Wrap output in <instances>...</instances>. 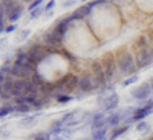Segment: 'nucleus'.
<instances>
[{
	"label": "nucleus",
	"mask_w": 153,
	"mask_h": 140,
	"mask_svg": "<svg viewBox=\"0 0 153 140\" xmlns=\"http://www.w3.org/2000/svg\"><path fill=\"white\" fill-rule=\"evenodd\" d=\"M117 65L120 68V71L124 75H129V74H135V71L138 69L136 66V60L130 53H123L117 57Z\"/></svg>",
	"instance_id": "obj_1"
},
{
	"label": "nucleus",
	"mask_w": 153,
	"mask_h": 140,
	"mask_svg": "<svg viewBox=\"0 0 153 140\" xmlns=\"http://www.w3.org/2000/svg\"><path fill=\"white\" fill-rule=\"evenodd\" d=\"M78 83H80V77H76L74 74H66L65 77L55 85V96L60 94V91H65V94L72 93L74 90L78 88Z\"/></svg>",
	"instance_id": "obj_2"
},
{
	"label": "nucleus",
	"mask_w": 153,
	"mask_h": 140,
	"mask_svg": "<svg viewBox=\"0 0 153 140\" xmlns=\"http://www.w3.org/2000/svg\"><path fill=\"white\" fill-rule=\"evenodd\" d=\"M135 60H136V66L138 68L149 66L150 63L153 62V49H152V46H147L144 49H138Z\"/></svg>",
	"instance_id": "obj_3"
},
{
	"label": "nucleus",
	"mask_w": 153,
	"mask_h": 140,
	"mask_svg": "<svg viewBox=\"0 0 153 140\" xmlns=\"http://www.w3.org/2000/svg\"><path fill=\"white\" fill-rule=\"evenodd\" d=\"M26 56H28V62L37 66L38 63L43 62V59L48 56V49L43 48V46H40V45H35V46H32V48L28 51Z\"/></svg>",
	"instance_id": "obj_4"
},
{
	"label": "nucleus",
	"mask_w": 153,
	"mask_h": 140,
	"mask_svg": "<svg viewBox=\"0 0 153 140\" xmlns=\"http://www.w3.org/2000/svg\"><path fill=\"white\" fill-rule=\"evenodd\" d=\"M78 88H80V91L84 93V94L95 91V90H97V85H95V77H94V74H91V72L83 74L81 77H80Z\"/></svg>",
	"instance_id": "obj_5"
},
{
	"label": "nucleus",
	"mask_w": 153,
	"mask_h": 140,
	"mask_svg": "<svg viewBox=\"0 0 153 140\" xmlns=\"http://www.w3.org/2000/svg\"><path fill=\"white\" fill-rule=\"evenodd\" d=\"M103 65H104V75H106L107 82H110L115 75V71H117V60L113 59L112 54H107L104 62H103Z\"/></svg>",
	"instance_id": "obj_6"
},
{
	"label": "nucleus",
	"mask_w": 153,
	"mask_h": 140,
	"mask_svg": "<svg viewBox=\"0 0 153 140\" xmlns=\"http://www.w3.org/2000/svg\"><path fill=\"white\" fill-rule=\"evenodd\" d=\"M150 93H152V85L150 83H143L141 86H138L136 90L132 91V96H133V99H136L139 102H146L149 99Z\"/></svg>",
	"instance_id": "obj_7"
},
{
	"label": "nucleus",
	"mask_w": 153,
	"mask_h": 140,
	"mask_svg": "<svg viewBox=\"0 0 153 140\" xmlns=\"http://www.w3.org/2000/svg\"><path fill=\"white\" fill-rule=\"evenodd\" d=\"M152 109H153V100H149L144 106H141L139 109L135 111L132 120H133V122H141V120H144V119L149 116V114L152 112Z\"/></svg>",
	"instance_id": "obj_8"
},
{
	"label": "nucleus",
	"mask_w": 153,
	"mask_h": 140,
	"mask_svg": "<svg viewBox=\"0 0 153 140\" xmlns=\"http://www.w3.org/2000/svg\"><path fill=\"white\" fill-rule=\"evenodd\" d=\"M104 125H107V117H106V112H104V111L95 112L94 116H92V122H91L92 129H94V131H97V129H101V128H106Z\"/></svg>",
	"instance_id": "obj_9"
},
{
	"label": "nucleus",
	"mask_w": 153,
	"mask_h": 140,
	"mask_svg": "<svg viewBox=\"0 0 153 140\" xmlns=\"http://www.w3.org/2000/svg\"><path fill=\"white\" fill-rule=\"evenodd\" d=\"M94 6H95V3H94V2H92V3H86V5H83L81 8L76 9L71 17H72L74 20H78V19H83V17H86V16H91V14H92Z\"/></svg>",
	"instance_id": "obj_10"
},
{
	"label": "nucleus",
	"mask_w": 153,
	"mask_h": 140,
	"mask_svg": "<svg viewBox=\"0 0 153 140\" xmlns=\"http://www.w3.org/2000/svg\"><path fill=\"white\" fill-rule=\"evenodd\" d=\"M61 42H63V37H61L58 32H55L54 29L51 31V32H48V34H45V43H46L48 46H51V48L58 46Z\"/></svg>",
	"instance_id": "obj_11"
},
{
	"label": "nucleus",
	"mask_w": 153,
	"mask_h": 140,
	"mask_svg": "<svg viewBox=\"0 0 153 140\" xmlns=\"http://www.w3.org/2000/svg\"><path fill=\"white\" fill-rule=\"evenodd\" d=\"M118 102H120V96L117 93H112L109 97H106V103L103 106V111L104 112H110L112 109H117Z\"/></svg>",
	"instance_id": "obj_12"
},
{
	"label": "nucleus",
	"mask_w": 153,
	"mask_h": 140,
	"mask_svg": "<svg viewBox=\"0 0 153 140\" xmlns=\"http://www.w3.org/2000/svg\"><path fill=\"white\" fill-rule=\"evenodd\" d=\"M25 90H26V79H17L14 82V88H12V97H23Z\"/></svg>",
	"instance_id": "obj_13"
},
{
	"label": "nucleus",
	"mask_w": 153,
	"mask_h": 140,
	"mask_svg": "<svg viewBox=\"0 0 153 140\" xmlns=\"http://www.w3.org/2000/svg\"><path fill=\"white\" fill-rule=\"evenodd\" d=\"M72 22H74V19H72V17H69V19H65V20H60V22L55 25L54 31H55V32H58L61 37H65V34L68 32V29L72 26Z\"/></svg>",
	"instance_id": "obj_14"
},
{
	"label": "nucleus",
	"mask_w": 153,
	"mask_h": 140,
	"mask_svg": "<svg viewBox=\"0 0 153 140\" xmlns=\"http://www.w3.org/2000/svg\"><path fill=\"white\" fill-rule=\"evenodd\" d=\"M123 111H118V112H112L110 116L107 117V126H112V128H115V126H120L121 120H123Z\"/></svg>",
	"instance_id": "obj_15"
},
{
	"label": "nucleus",
	"mask_w": 153,
	"mask_h": 140,
	"mask_svg": "<svg viewBox=\"0 0 153 140\" xmlns=\"http://www.w3.org/2000/svg\"><path fill=\"white\" fill-rule=\"evenodd\" d=\"M40 91V86L35 85L31 79H26V90H25V96H37Z\"/></svg>",
	"instance_id": "obj_16"
},
{
	"label": "nucleus",
	"mask_w": 153,
	"mask_h": 140,
	"mask_svg": "<svg viewBox=\"0 0 153 140\" xmlns=\"http://www.w3.org/2000/svg\"><path fill=\"white\" fill-rule=\"evenodd\" d=\"M22 14H23V5H17V6L14 8V11H12L11 14L8 16V20L14 23V22H17V20L22 17Z\"/></svg>",
	"instance_id": "obj_17"
},
{
	"label": "nucleus",
	"mask_w": 153,
	"mask_h": 140,
	"mask_svg": "<svg viewBox=\"0 0 153 140\" xmlns=\"http://www.w3.org/2000/svg\"><path fill=\"white\" fill-rule=\"evenodd\" d=\"M63 125H65V123H63L61 120L54 122L52 125H51V129H49V132L52 134V135H58V134H60L63 129H65V128H63Z\"/></svg>",
	"instance_id": "obj_18"
},
{
	"label": "nucleus",
	"mask_w": 153,
	"mask_h": 140,
	"mask_svg": "<svg viewBox=\"0 0 153 140\" xmlns=\"http://www.w3.org/2000/svg\"><path fill=\"white\" fill-rule=\"evenodd\" d=\"M92 140H106L107 138V128H101L92 132Z\"/></svg>",
	"instance_id": "obj_19"
},
{
	"label": "nucleus",
	"mask_w": 153,
	"mask_h": 140,
	"mask_svg": "<svg viewBox=\"0 0 153 140\" xmlns=\"http://www.w3.org/2000/svg\"><path fill=\"white\" fill-rule=\"evenodd\" d=\"M129 128H130V125H124V126H120V128H115L109 140H115V138H118L121 134H124L126 131H129Z\"/></svg>",
	"instance_id": "obj_20"
},
{
	"label": "nucleus",
	"mask_w": 153,
	"mask_h": 140,
	"mask_svg": "<svg viewBox=\"0 0 153 140\" xmlns=\"http://www.w3.org/2000/svg\"><path fill=\"white\" fill-rule=\"evenodd\" d=\"M31 80L35 83V85H38V86H43L45 83H46V80H45V77H43V75L40 74V72H38V71H35L34 72V75H32V77H31Z\"/></svg>",
	"instance_id": "obj_21"
},
{
	"label": "nucleus",
	"mask_w": 153,
	"mask_h": 140,
	"mask_svg": "<svg viewBox=\"0 0 153 140\" xmlns=\"http://www.w3.org/2000/svg\"><path fill=\"white\" fill-rule=\"evenodd\" d=\"M55 100L58 102V103L65 105V103H69V102H72L74 99H72L69 94H57V96H55Z\"/></svg>",
	"instance_id": "obj_22"
},
{
	"label": "nucleus",
	"mask_w": 153,
	"mask_h": 140,
	"mask_svg": "<svg viewBox=\"0 0 153 140\" xmlns=\"http://www.w3.org/2000/svg\"><path fill=\"white\" fill-rule=\"evenodd\" d=\"M17 106V116L19 114H28V112H31L34 108L31 106V105H28V103H23V105H16Z\"/></svg>",
	"instance_id": "obj_23"
},
{
	"label": "nucleus",
	"mask_w": 153,
	"mask_h": 140,
	"mask_svg": "<svg viewBox=\"0 0 153 140\" xmlns=\"http://www.w3.org/2000/svg\"><path fill=\"white\" fill-rule=\"evenodd\" d=\"M12 111H17V106H11V105H6V106H5V105H3L2 109H0V116L6 117V116H9Z\"/></svg>",
	"instance_id": "obj_24"
},
{
	"label": "nucleus",
	"mask_w": 153,
	"mask_h": 140,
	"mask_svg": "<svg viewBox=\"0 0 153 140\" xmlns=\"http://www.w3.org/2000/svg\"><path fill=\"white\" fill-rule=\"evenodd\" d=\"M35 117H37V116H31V117L23 119V120H22V123H20V126H22V128H29V126H32V125H34Z\"/></svg>",
	"instance_id": "obj_25"
},
{
	"label": "nucleus",
	"mask_w": 153,
	"mask_h": 140,
	"mask_svg": "<svg viewBox=\"0 0 153 140\" xmlns=\"http://www.w3.org/2000/svg\"><path fill=\"white\" fill-rule=\"evenodd\" d=\"M136 131H139V132H147V131H149V123L144 122V120L138 122V123H136Z\"/></svg>",
	"instance_id": "obj_26"
},
{
	"label": "nucleus",
	"mask_w": 153,
	"mask_h": 140,
	"mask_svg": "<svg viewBox=\"0 0 153 140\" xmlns=\"http://www.w3.org/2000/svg\"><path fill=\"white\" fill-rule=\"evenodd\" d=\"M75 116H76V111H71V112L65 114V116H63V117H61L60 120H61L63 123H66V122H68V123H71V120H72V119H74Z\"/></svg>",
	"instance_id": "obj_27"
},
{
	"label": "nucleus",
	"mask_w": 153,
	"mask_h": 140,
	"mask_svg": "<svg viewBox=\"0 0 153 140\" xmlns=\"http://www.w3.org/2000/svg\"><path fill=\"white\" fill-rule=\"evenodd\" d=\"M138 79H139L138 75H135V74H133V75H130V77H127V79L123 82V86H129V85H133V83H136V82H138Z\"/></svg>",
	"instance_id": "obj_28"
},
{
	"label": "nucleus",
	"mask_w": 153,
	"mask_h": 140,
	"mask_svg": "<svg viewBox=\"0 0 153 140\" xmlns=\"http://www.w3.org/2000/svg\"><path fill=\"white\" fill-rule=\"evenodd\" d=\"M51 132H37L34 134V140H51Z\"/></svg>",
	"instance_id": "obj_29"
},
{
	"label": "nucleus",
	"mask_w": 153,
	"mask_h": 140,
	"mask_svg": "<svg viewBox=\"0 0 153 140\" xmlns=\"http://www.w3.org/2000/svg\"><path fill=\"white\" fill-rule=\"evenodd\" d=\"M29 34H31V31H29V29H25V31H22V32H20V35L17 37V42H23V40H26Z\"/></svg>",
	"instance_id": "obj_30"
},
{
	"label": "nucleus",
	"mask_w": 153,
	"mask_h": 140,
	"mask_svg": "<svg viewBox=\"0 0 153 140\" xmlns=\"http://www.w3.org/2000/svg\"><path fill=\"white\" fill-rule=\"evenodd\" d=\"M45 2V0H34V2L29 5V11H34V9H37L38 6H40L42 3Z\"/></svg>",
	"instance_id": "obj_31"
},
{
	"label": "nucleus",
	"mask_w": 153,
	"mask_h": 140,
	"mask_svg": "<svg viewBox=\"0 0 153 140\" xmlns=\"http://www.w3.org/2000/svg\"><path fill=\"white\" fill-rule=\"evenodd\" d=\"M43 12V9L42 8H37V9H34V11H31V19H37L38 16H40Z\"/></svg>",
	"instance_id": "obj_32"
},
{
	"label": "nucleus",
	"mask_w": 153,
	"mask_h": 140,
	"mask_svg": "<svg viewBox=\"0 0 153 140\" xmlns=\"http://www.w3.org/2000/svg\"><path fill=\"white\" fill-rule=\"evenodd\" d=\"M54 5H55V0H49L48 5H46V8H45V11H51V9L54 8Z\"/></svg>",
	"instance_id": "obj_33"
},
{
	"label": "nucleus",
	"mask_w": 153,
	"mask_h": 140,
	"mask_svg": "<svg viewBox=\"0 0 153 140\" xmlns=\"http://www.w3.org/2000/svg\"><path fill=\"white\" fill-rule=\"evenodd\" d=\"M75 3H76V0H66V2L63 3V8H69V6H72Z\"/></svg>",
	"instance_id": "obj_34"
},
{
	"label": "nucleus",
	"mask_w": 153,
	"mask_h": 140,
	"mask_svg": "<svg viewBox=\"0 0 153 140\" xmlns=\"http://www.w3.org/2000/svg\"><path fill=\"white\" fill-rule=\"evenodd\" d=\"M63 54H65V57H68V59H71L72 62L75 60V57H74V56H72V54L69 53V51H63Z\"/></svg>",
	"instance_id": "obj_35"
},
{
	"label": "nucleus",
	"mask_w": 153,
	"mask_h": 140,
	"mask_svg": "<svg viewBox=\"0 0 153 140\" xmlns=\"http://www.w3.org/2000/svg\"><path fill=\"white\" fill-rule=\"evenodd\" d=\"M12 31H16V25H9V26L5 29V32L8 34V32H12Z\"/></svg>",
	"instance_id": "obj_36"
},
{
	"label": "nucleus",
	"mask_w": 153,
	"mask_h": 140,
	"mask_svg": "<svg viewBox=\"0 0 153 140\" xmlns=\"http://www.w3.org/2000/svg\"><path fill=\"white\" fill-rule=\"evenodd\" d=\"M52 140H65V138H63L61 135H54V137H52Z\"/></svg>",
	"instance_id": "obj_37"
},
{
	"label": "nucleus",
	"mask_w": 153,
	"mask_h": 140,
	"mask_svg": "<svg viewBox=\"0 0 153 140\" xmlns=\"http://www.w3.org/2000/svg\"><path fill=\"white\" fill-rule=\"evenodd\" d=\"M103 2H107V0H95L94 3H95V6H97V5H100V3H103Z\"/></svg>",
	"instance_id": "obj_38"
},
{
	"label": "nucleus",
	"mask_w": 153,
	"mask_h": 140,
	"mask_svg": "<svg viewBox=\"0 0 153 140\" xmlns=\"http://www.w3.org/2000/svg\"><path fill=\"white\" fill-rule=\"evenodd\" d=\"M2 135H3V137H8L9 132H8V131H2Z\"/></svg>",
	"instance_id": "obj_39"
},
{
	"label": "nucleus",
	"mask_w": 153,
	"mask_h": 140,
	"mask_svg": "<svg viewBox=\"0 0 153 140\" xmlns=\"http://www.w3.org/2000/svg\"><path fill=\"white\" fill-rule=\"evenodd\" d=\"M8 2H12V0H3V3H8Z\"/></svg>",
	"instance_id": "obj_40"
},
{
	"label": "nucleus",
	"mask_w": 153,
	"mask_h": 140,
	"mask_svg": "<svg viewBox=\"0 0 153 140\" xmlns=\"http://www.w3.org/2000/svg\"><path fill=\"white\" fill-rule=\"evenodd\" d=\"M150 85H152V90H153V79H152V82H150Z\"/></svg>",
	"instance_id": "obj_41"
},
{
	"label": "nucleus",
	"mask_w": 153,
	"mask_h": 140,
	"mask_svg": "<svg viewBox=\"0 0 153 140\" xmlns=\"http://www.w3.org/2000/svg\"><path fill=\"white\" fill-rule=\"evenodd\" d=\"M26 2H29V3H32V2H34V0H26Z\"/></svg>",
	"instance_id": "obj_42"
},
{
	"label": "nucleus",
	"mask_w": 153,
	"mask_h": 140,
	"mask_svg": "<svg viewBox=\"0 0 153 140\" xmlns=\"http://www.w3.org/2000/svg\"><path fill=\"white\" fill-rule=\"evenodd\" d=\"M149 140H153V137H150V138H149Z\"/></svg>",
	"instance_id": "obj_43"
},
{
	"label": "nucleus",
	"mask_w": 153,
	"mask_h": 140,
	"mask_svg": "<svg viewBox=\"0 0 153 140\" xmlns=\"http://www.w3.org/2000/svg\"><path fill=\"white\" fill-rule=\"evenodd\" d=\"M83 2H86V0H83Z\"/></svg>",
	"instance_id": "obj_44"
}]
</instances>
